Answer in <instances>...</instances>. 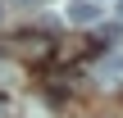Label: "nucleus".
Instances as JSON below:
<instances>
[{"label": "nucleus", "instance_id": "1", "mask_svg": "<svg viewBox=\"0 0 123 118\" xmlns=\"http://www.w3.org/2000/svg\"><path fill=\"white\" fill-rule=\"evenodd\" d=\"M14 45H18V55H23V59H32V64H46V59L55 55V41H50L46 32H18V36H14Z\"/></svg>", "mask_w": 123, "mask_h": 118}, {"label": "nucleus", "instance_id": "6", "mask_svg": "<svg viewBox=\"0 0 123 118\" xmlns=\"http://www.w3.org/2000/svg\"><path fill=\"white\" fill-rule=\"evenodd\" d=\"M0 18H5V5H0Z\"/></svg>", "mask_w": 123, "mask_h": 118}, {"label": "nucleus", "instance_id": "2", "mask_svg": "<svg viewBox=\"0 0 123 118\" xmlns=\"http://www.w3.org/2000/svg\"><path fill=\"white\" fill-rule=\"evenodd\" d=\"M64 18H68V23H78V27H87V23L105 18V9H100V0H68Z\"/></svg>", "mask_w": 123, "mask_h": 118}, {"label": "nucleus", "instance_id": "4", "mask_svg": "<svg viewBox=\"0 0 123 118\" xmlns=\"http://www.w3.org/2000/svg\"><path fill=\"white\" fill-rule=\"evenodd\" d=\"M18 5H46V0H18Z\"/></svg>", "mask_w": 123, "mask_h": 118}, {"label": "nucleus", "instance_id": "3", "mask_svg": "<svg viewBox=\"0 0 123 118\" xmlns=\"http://www.w3.org/2000/svg\"><path fill=\"white\" fill-rule=\"evenodd\" d=\"M0 118H18V100L0 91Z\"/></svg>", "mask_w": 123, "mask_h": 118}, {"label": "nucleus", "instance_id": "5", "mask_svg": "<svg viewBox=\"0 0 123 118\" xmlns=\"http://www.w3.org/2000/svg\"><path fill=\"white\" fill-rule=\"evenodd\" d=\"M114 5H119V18H123V0H114Z\"/></svg>", "mask_w": 123, "mask_h": 118}]
</instances>
